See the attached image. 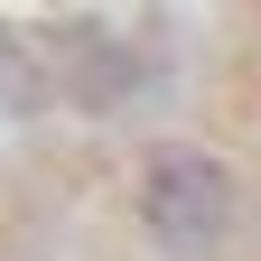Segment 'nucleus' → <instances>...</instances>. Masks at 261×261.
Masks as SVG:
<instances>
[]
</instances>
